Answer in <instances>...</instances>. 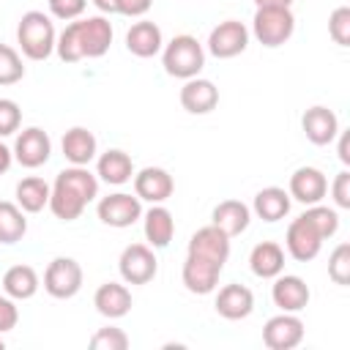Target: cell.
<instances>
[{
    "label": "cell",
    "mask_w": 350,
    "mask_h": 350,
    "mask_svg": "<svg viewBox=\"0 0 350 350\" xmlns=\"http://www.w3.org/2000/svg\"><path fill=\"white\" fill-rule=\"evenodd\" d=\"M98 197V178L88 167H66L57 172L49 191V211L60 221H74L82 216L88 202Z\"/></svg>",
    "instance_id": "6da1fadb"
},
{
    "label": "cell",
    "mask_w": 350,
    "mask_h": 350,
    "mask_svg": "<svg viewBox=\"0 0 350 350\" xmlns=\"http://www.w3.org/2000/svg\"><path fill=\"white\" fill-rule=\"evenodd\" d=\"M112 44V25L104 16H88L66 25L57 36L55 49L63 63H77L82 57H101Z\"/></svg>",
    "instance_id": "7a4b0ae2"
},
{
    "label": "cell",
    "mask_w": 350,
    "mask_h": 350,
    "mask_svg": "<svg viewBox=\"0 0 350 350\" xmlns=\"http://www.w3.org/2000/svg\"><path fill=\"white\" fill-rule=\"evenodd\" d=\"M16 41L19 49L25 52V57L30 60H46L55 52V25L44 11H27L22 14L19 25H16Z\"/></svg>",
    "instance_id": "3957f363"
},
{
    "label": "cell",
    "mask_w": 350,
    "mask_h": 350,
    "mask_svg": "<svg viewBox=\"0 0 350 350\" xmlns=\"http://www.w3.org/2000/svg\"><path fill=\"white\" fill-rule=\"evenodd\" d=\"M161 63H164V71L170 77H178V79H191L202 71L205 66V52H202V44L183 33V36H175L167 46H164V55H161Z\"/></svg>",
    "instance_id": "277c9868"
},
{
    "label": "cell",
    "mask_w": 350,
    "mask_h": 350,
    "mask_svg": "<svg viewBox=\"0 0 350 350\" xmlns=\"http://www.w3.org/2000/svg\"><path fill=\"white\" fill-rule=\"evenodd\" d=\"M295 30V16L290 8L284 5H262L254 11L252 19V33L262 46H282L284 41H290Z\"/></svg>",
    "instance_id": "5b68a950"
},
{
    "label": "cell",
    "mask_w": 350,
    "mask_h": 350,
    "mask_svg": "<svg viewBox=\"0 0 350 350\" xmlns=\"http://www.w3.org/2000/svg\"><path fill=\"white\" fill-rule=\"evenodd\" d=\"M44 290L52 298H74L82 290V265L74 257H55L46 265Z\"/></svg>",
    "instance_id": "8992f818"
},
{
    "label": "cell",
    "mask_w": 350,
    "mask_h": 350,
    "mask_svg": "<svg viewBox=\"0 0 350 350\" xmlns=\"http://www.w3.org/2000/svg\"><path fill=\"white\" fill-rule=\"evenodd\" d=\"M118 268H120V276H123L126 284H148L156 276V271H159V260H156V254H153L150 246H145V243H129L120 252Z\"/></svg>",
    "instance_id": "52a82bcc"
},
{
    "label": "cell",
    "mask_w": 350,
    "mask_h": 350,
    "mask_svg": "<svg viewBox=\"0 0 350 350\" xmlns=\"http://www.w3.org/2000/svg\"><path fill=\"white\" fill-rule=\"evenodd\" d=\"M249 46V27L238 19H224L219 22L211 36H208V52L219 60H227V57H235L241 55L243 49Z\"/></svg>",
    "instance_id": "ba28073f"
},
{
    "label": "cell",
    "mask_w": 350,
    "mask_h": 350,
    "mask_svg": "<svg viewBox=\"0 0 350 350\" xmlns=\"http://www.w3.org/2000/svg\"><path fill=\"white\" fill-rule=\"evenodd\" d=\"M98 219L107 227H131L139 216H142V202L137 194H126V191H115L109 197H101L98 202Z\"/></svg>",
    "instance_id": "9c48e42d"
},
{
    "label": "cell",
    "mask_w": 350,
    "mask_h": 350,
    "mask_svg": "<svg viewBox=\"0 0 350 350\" xmlns=\"http://www.w3.org/2000/svg\"><path fill=\"white\" fill-rule=\"evenodd\" d=\"M262 342L271 350H293L304 342V323L295 312H282L262 325Z\"/></svg>",
    "instance_id": "30bf717a"
},
{
    "label": "cell",
    "mask_w": 350,
    "mask_h": 350,
    "mask_svg": "<svg viewBox=\"0 0 350 350\" xmlns=\"http://www.w3.org/2000/svg\"><path fill=\"white\" fill-rule=\"evenodd\" d=\"M49 153H52V139L44 129L38 126H30L25 131L16 134V142H14V159L27 167V170H36L41 164L49 161Z\"/></svg>",
    "instance_id": "8fae6325"
},
{
    "label": "cell",
    "mask_w": 350,
    "mask_h": 350,
    "mask_svg": "<svg viewBox=\"0 0 350 350\" xmlns=\"http://www.w3.org/2000/svg\"><path fill=\"white\" fill-rule=\"evenodd\" d=\"M284 243H287V252H290L293 260H298V262H309V260H314V257L320 254L323 238H320V232H317L304 216H298V219L290 221Z\"/></svg>",
    "instance_id": "7c38bea8"
},
{
    "label": "cell",
    "mask_w": 350,
    "mask_h": 350,
    "mask_svg": "<svg viewBox=\"0 0 350 350\" xmlns=\"http://www.w3.org/2000/svg\"><path fill=\"white\" fill-rule=\"evenodd\" d=\"M224 265L213 262V260H205V257H197V254H186V262H183V284L189 293H197V295H208L216 290L219 284V273H221Z\"/></svg>",
    "instance_id": "4fadbf2b"
},
{
    "label": "cell",
    "mask_w": 350,
    "mask_h": 350,
    "mask_svg": "<svg viewBox=\"0 0 350 350\" xmlns=\"http://www.w3.org/2000/svg\"><path fill=\"white\" fill-rule=\"evenodd\" d=\"M172 189H175L172 175L167 170H161V167H145V170H139L134 175V194L139 200H145V202L159 205V202L172 197Z\"/></svg>",
    "instance_id": "5bb4252c"
},
{
    "label": "cell",
    "mask_w": 350,
    "mask_h": 350,
    "mask_svg": "<svg viewBox=\"0 0 350 350\" xmlns=\"http://www.w3.org/2000/svg\"><path fill=\"white\" fill-rule=\"evenodd\" d=\"M328 191V180L317 167H298L290 175V200H298L304 205H317Z\"/></svg>",
    "instance_id": "9a60e30c"
},
{
    "label": "cell",
    "mask_w": 350,
    "mask_h": 350,
    "mask_svg": "<svg viewBox=\"0 0 350 350\" xmlns=\"http://www.w3.org/2000/svg\"><path fill=\"white\" fill-rule=\"evenodd\" d=\"M180 104L186 112L191 115H208L211 109H216L219 104V88L211 79L202 77H191L183 82L180 88Z\"/></svg>",
    "instance_id": "2e32d148"
},
{
    "label": "cell",
    "mask_w": 350,
    "mask_h": 350,
    "mask_svg": "<svg viewBox=\"0 0 350 350\" xmlns=\"http://www.w3.org/2000/svg\"><path fill=\"white\" fill-rule=\"evenodd\" d=\"M189 254H197V257H205V260L224 265L230 257V238L216 224L200 227L189 241Z\"/></svg>",
    "instance_id": "e0dca14e"
},
{
    "label": "cell",
    "mask_w": 350,
    "mask_h": 350,
    "mask_svg": "<svg viewBox=\"0 0 350 350\" xmlns=\"http://www.w3.org/2000/svg\"><path fill=\"white\" fill-rule=\"evenodd\" d=\"M276 282H273V287H271V298H273V304L282 309V312H301V309H306V304H309V287H306V282L301 279V276H293V273H279V276H273Z\"/></svg>",
    "instance_id": "ac0fdd59"
},
{
    "label": "cell",
    "mask_w": 350,
    "mask_h": 350,
    "mask_svg": "<svg viewBox=\"0 0 350 350\" xmlns=\"http://www.w3.org/2000/svg\"><path fill=\"white\" fill-rule=\"evenodd\" d=\"M301 129L312 145H328L339 134V120L328 107H309L301 118Z\"/></svg>",
    "instance_id": "d6986e66"
},
{
    "label": "cell",
    "mask_w": 350,
    "mask_h": 350,
    "mask_svg": "<svg viewBox=\"0 0 350 350\" xmlns=\"http://www.w3.org/2000/svg\"><path fill=\"white\" fill-rule=\"evenodd\" d=\"M254 309V295L243 284H224L216 295V312L224 320H243Z\"/></svg>",
    "instance_id": "ffe728a7"
},
{
    "label": "cell",
    "mask_w": 350,
    "mask_h": 350,
    "mask_svg": "<svg viewBox=\"0 0 350 350\" xmlns=\"http://www.w3.org/2000/svg\"><path fill=\"white\" fill-rule=\"evenodd\" d=\"M161 44H164L161 27L156 22H148V19L134 22L129 27V33H126V49L131 55H137V57H153V55H159L161 52Z\"/></svg>",
    "instance_id": "44dd1931"
},
{
    "label": "cell",
    "mask_w": 350,
    "mask_h": 350,
    "mask_svg": "<svg viewBox=\"0 0 350 350\" xmlns=\"http://www.w3.org/2000/svg\"><path fill=\"white\" fill-rule=\"evenodd\" d=\"M93 306L98 309V314H104L109 320H118V317L131 312V293H129L126 284L104 282L93 295Z\"/></svg>",
    "instance_id": "7402d4cb"
},
{
    "label": "cell",
    "mask_w": 350,
    "mask_h": 350,
    "mask_svg": "<svg viewBox=\"0 0 350 350\" xmlns=\"http://www.w3.org/2000/svg\"><path fill=\"white\" fill-rule=\"evenodd\" d=\"M60 148H63V156H66L71 164L88 167V164L96 159V148H98V145H96L93 131H88L85 126H74V129H68V131L63 134Z\"/></svg>",
    "instance_id": "603a6c76"
},
{
    "label": "cell",
    "mask_w": 350,
    "mask_h": 350,
    "mask_svg": "<svg viewBox=\"0 0 350 350\" xmlns=\"http://www.w3.org/2000/svg\"><path fill=\"white\" fill-rule=\"evenodd\" d=\"M211 219H213L211 224H216L227 238H235V235H241V232L249 227L252 211H249V205H243L241 200H224V202H219V205L213 208V216H211Z\"/></svg>",
    "instance_id": "cb8c5ba5"
},
{
    "label": "cell",
    "mask_w": 350,
    "mask_h": 350,
    "mask_svg": "<svg viewBox=\"0 0 350 350\" xmlns=\"http://www.w3.org/2000/svg\"><path fill=\"white\" fill-rule=\"evenodd\" d=\"M249 268L260 279H273L284 271V249L276 241H262L249 254Z\"/></svg>",
    "instance_id": "d4e9b609"
},
{
    "label": "cell",
    "mask_w": 350,
    "mask_h": 350,
    "mask_svg": "<svg viewBox=\"0 0 350 350\" xmlns=\"http://www.w3.org/2000/svg\"><path fill=\"white\" fill-rule=\"evenodd\" d=\"M96 175L104 180V183H112V186H120L126 180H131L134 175V164H131V156L112 148L107 153L98 156V164H96Z\"/></svg>",
    "instance_id": "484cf974"
},
{
    "label": "cell",
    "mask_w": 350,
    "mask_h": 350,
    "mask_svg": "<svg viewBox=\"0 0 350 350\" xmlns=\"http://www.w3.org/2000/svg\"><path fill=\"white\" fill-rule=\"evenodd\" d=\"M172 235H175V219H172V213L161 202L153 205L145 213V238H148V243L153 249H164V246H170Z\"/></svg>",
    "instance_id": "4316f807"
},
{
    "label": "cell",
    "mask_w": 350,
    "mask_h": 350,
    "mask_svg": "<svg viewBox=\"0 0 350 350\" xmlns=\"http://www.w3.org/2000/svg\"><path fill=\"white\" fill-rule=\"evenodd\" d=\"M49 191H52V186L38 175L22 178L16 183V205L25 213H38V211H44L49 205Z\"/></svg>",
    "instance_id": "83f0119b"
},
{
    "label": "cell",
    "mask_w": 350,
    "mask_h": 350,
    "mask_svg": "<svg viewBox=\"0 0 350 350\" xmlns=\"http://www.w3.org/2000/svg\"><path fill=\"white\" fill-rule=\"evenodd\" d=\"M254 213L262 219V221H279L290 213V194L279 186H268V189H260L254 194Z\"/></svg>",
    "instance_id": "f1b7e54d"
},
{
    "label": "cell",
    "mask_w": 350,
    "mask_h": 350,
    "mask_svg": "<svg viewBox=\"0 0 350 350\" xmlns=\"http://www.w3.org/2000/svg\"><path fill=\"white\" fill-rule=\"evenodd\" d=\"M3 290H5L8 298H16V301L33 298L36 290H38V273H36V268H30V265H11L3 273Z\"/></svg>",
    "instance_id": "f546056e"
},
{
    "label": "cell",
    "mask_w": 350,
    "mask_h": 350,
    "mask_svg": "<svg viewBox=\"0 0 350 350\" xmlns=\"http://www.w3.org/2000/svg\"><path fill=\"white\" fill-rule=\"evenodd\" d=\"M27 232V219L25 211L14 202L0 200V243H16Z\"/></svg>",
    "instance_id": "4dcf8cb0"
},
{
    "label": "cell",
    "mask_w": 350,
    "mask_h": 350,
    "mask_svg": "<svg viewBox=\"0 0 350 350\" xmlns=\"http://www.w3.org/2000/svg\"><path fill=\"white\" fill-rule=\"evenodd\" d=\"M317 232H320V238L325 241V238H331L336 230H339V216H336V211L334 208H325V205H309L304 213H301Z\"/></svg>",
    "instance_id": "1f68e13d"
},
{
    "label": "cell",
    "mask_w": 350,
    "mask_h": 350,
    "mask_svg": "<svg viewBox=\"0 0 350 350\" xmlns=\"http://www.w3.org/2000/svg\"><path fill=\"white\" fill-rule=\"evenodd\" d=\"M22 77H25V66L19 52L8 44H0V85H14Z\"/></svg>",
    "instance_id": "d6a6232c"
},
{
    "label": "cell",
    "mask_w": 350,
    "mask_h": 350,
    "mask_svg": "<svg viewBox=\"0 0 350 350\" xmlns=\"http://www.w3.org/2000/svg\"><path fill=\"white\" fill-rule=\"evenodd\" d=\"M328 276L334 284H350V243H339L328 257Z\"/></svg>",
    "instance_id": "836d02e7"
},
{
    "label": "cell",
    "mask_w": 350,
    "mask_h": 350,
    "mask_svg": "<svg viewBox=\"0 0 350 350\" xmlns=\"http://www.w3.org/2000/svg\"><path fill=\"white\" fill-rule=\"evenodd\" d=\"M90 347L93 350H126L129 347V336H126L123 328L107 325V328H98L90 336Z\"/></svg>",
    "instance_id": "e575fe53"
},
{
    "label": "cell",
    "mask_w": 350,
    "mask_h": 350,
    "mask_svg": "<svg viewBox=\"0 0 350 350\" xmlns=\"http://www.w3.org/2000/svg\"><path fill=\"white\" fill-rule=\"evenodd\" d=\"M328 33H331V38L339 46H347L350 44V8L347 5L334 8V14L328 16Z\"/></svg>",
    "instance_id": "d590c367"
},
{
    "label": "cell",
    "mask_w": 350,
    "mask_h": 350,
    "mask_svg": "<svg viewBox=\"0 0 350 350\" xmlns=\"http://www.w3.org/2000/svg\"><path fill=\"white\" fill-rule=\"evenodd\" d=\"M22 123V109L16 101L11 98H0V137H8L14 131H19Z\"/></svg>",
    "instance_id": "8d00e7d4"
},
{
    "label": "cell",
    "mask_w": 350,
    "mask_h": 350,
    "mask_svg": "<svg viewBox=\"0 0 350 350\" xmlns=\"http://www.w3.org/2000/svg\"><path fill=\"white\" fill-rule=\"evenodd\" d=\"M88 0H49V11L52 16L63 19V22H71V19H79L82 11H85Z\"/></svg>",
    "instance_id": "74e56055"
},
{
    "label": "cell",
    "mask_w": 350,
    "mask_h": 350,
    "mask_svg": "<svg viewBox=\"0 0 350 350\" xmlns=\"http://www.w3.org/2000/svg\"><path fill=\"white\" fill-rule=\"evenodd\" d=\"M331 194H334V202H336L339 208H350V172H347V170H342V172L334 178Z\"/></svg>",
    "instance_id": "f35d334b"
},
{
    "label": "cell",
    "mask_w": 350,
    "mask_h": 350,
    "mask_svg": "<svg viewBox=\"0 0 350 350\" xmlns=\"http://www.w3.org/2000/svg\"><path fill=\"white\" fill-rule=\"evenodd\" d=\"M16 320H19V309L14 306L11 298H3V295H0V334L11 331V328L16 325Z\"/></svg>",
    "instance_id": "ab89813d"
},
{
    "label": "cell",
    "mask_w": 350,
    "mask_h": 350,
    "mask_svg": "<svg viewBox=\"0 0 350 350\" xmlns=\"http://www.w3.org/2000/svg\"><path fill=\"white\" fill-rule=\"evenodd\" d=\"M150 3L153 0H118V14H123V16H142V14H148Z\"/></svg>",
    "instance_id": "60d3db41"
},
{
    "label": "cell",
    "mask_w": 350,
    "mask_h": 350,
    "mask_svg": "<svg viewBox=\"0 0 350 350\" xmlns=\"http://www.w3.org/2000/svg\"><path fill=\"white\" fill-rule=\"evenodd\" d=\"M339 161L342 164H350V134L347 131L339 134Z\"/></svg>",
    "instance_id": "b9f144b4"
},
{
    "label": "cell",
    "mask_w": 350,
    "mask_h": 350,
    "mask_svg": "<svg viewBox=\"0 0 350 350\" xmlns=\"http://www.w3.org/2000/svg\"><path fill=\"white\" fill-rule=\"evenodd\" d=\"M11 161H14V150H11L8 145H3V142H0V175H3V172H8Z\"/></svg>",
    "instance_id": "7bdbcfd3"
},
{
    "label": "cell",
    "mask_w": 350,
    "mask_h": 350,
    "mask_svg": "<svg viewBox=\"0 0 350 350\" xmlns=\"http://www.w3.org/2000/svg\"><path fill=\"white\" fill-rule=\"evenodd\" d=\"M90 3L104 14H118V0H90Z\"/></svg>",
    "instance_id": "ee69618b"
},
{
    "label": "cell",
    "mask_w": 350,
    "mask_h": 350,
    "mask_svg": "<svg viewBox=\"0 0 350 350\" xmlns=\"http://www.w3.org/2000/svg\"><path fill=\"white\" fill-rule=\"evenodd\" d=\"M254 3H257V8H262V5H284V8H290L293 0H254Z\"/></svg>",
    "instance_id": "f6af8a7d"
},
{
    "label": "cell",
    "mask_w": 350,
    "mask_h": 350,
    "mask_svg": "<svg viewBox=\"0 0 350 350\" xmlns=\"http://www.w3.org/2000/svg\"><path fill=\"white\" fill-rule=\"evenodd\" d=\"M3 347H5V342H3V339H0V350H3Z\"/></svg>",
    "instance_id": "bcb514c9"
}]
</instances>
